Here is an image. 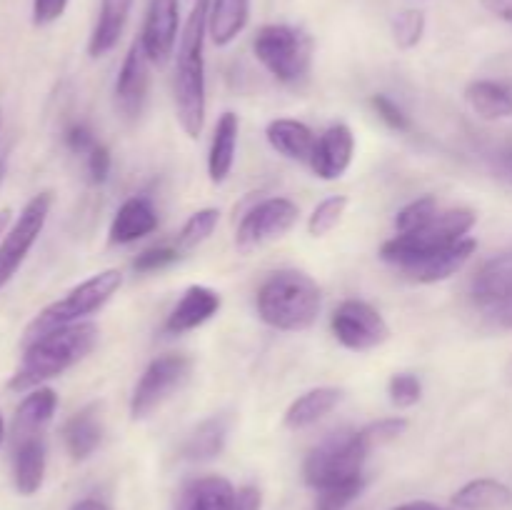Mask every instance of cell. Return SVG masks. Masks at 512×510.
Segmentation results:
<instances>
[{
    "label": "cell",
    "instance_id": "33",
    "mask_svg": "<svg viewBox=\"0 0 512 510\" xmlns=\"http://www.w3.org/2000/svg\"><path fill=\"white\" fill-rule=\"evenodd\" d=\"M345 208H348V198H345V195H330V198H325L308 218V233L313 235V238L328 235L330 230L343 220Z\"/></svg>",
    "mask_w": 512,
    "mask_h": 510
},
{
    "label": "cell",
    "instance_id": "35",
    "mask_svg": "<svg viewBox=\"0 0 512 510\" xmlns=\"http://www.w3.org/2000/svg\"><path fill=\"white\" fill-rule=\"evenodd\" d=\"M438 210V200H435L433 195H423V198L413 200V203H408L400 210L398 218H395V228H398V233H408V230L428 223Z\"/></svg>",
    "mask_w": 512,
    "mask_h": 510
},
{
    "label": "cell",
    "instance_id": "43",
    "mask_svg": "<svg viewBox=\"0 0 512 510\" xmlns=\"http://www.w3.org/2000/svg\"><path fill=\"white\" fill-rule=\"evenodd\" d=\"M263 508V495L255 485H243V488L235 493L233 510H260Z\"/></svg>",
    "mask_w": 512,
    "mask_h": 510
},
{
    "label": "cell",
    "instance_id": "45",
    "mask_svg": "<svg viewBox=\"0 0 512 510\" xmlns=\"http://www.w3.org/2000/svg\"><path fill=\"white\" fill-rule=\"evenodd\" d=\"M70 510H110V508L103 503V500L85 498V500H78V503H75Z\"/></svg>",
    "mask_w": 512,
    "mask_h": 510
},
{
    "label": "cell",
    "instance_id": "6",
    "mask_svg": "<svg viewBox=\"0 0 512 510\" xmlns=\"http://www.w3.org/2000/svg\"><path fill=\"white\" fill-rule=\"evenodd\" d=\"M370 448L363 430H350V433H335L315 445L308 453L303 465L305 483L315 490L333 488V485L350 483V480L363 478V465Z\"/></svg>",
    "mask_w": 512,
    "mask_h": 510
},
{
    "label": "cell",
    "instance_id": "5",
    "mask_svg": "<svg viewBox=\"0 0 512 510\" xmlns=\"http://www.w3.org/2000/svg\"><path fill=\"white\" fill-rule=\"evenodd\" d=\"M120 285H123V273L115 268H108L103 270V273H95L93 278L83 280V283L75 285L73 290H68L63 298L50 303L48 308H43L35 315L33 323L25 328L23 345L40 338V335L50 333V330L83 323V318L98 313V310L118 293Z\"/></svg>",
    "mask_w": 512,
    "mask_h": 510
},
{
    "label": "cell",
    "instance_id": "36",
    "mask_svg": "<svg viewBox=\"0 0 512 510\" xmlns=\"http://www.w3.org/2000/svg\"><path fill=\"white\" fill-rule=\"evenodd\" d=\"M388 395L398 408H413L423 398V383L413 373H395L388 383Z\"/></svg>",
    "mask_w": 512,
    "mask_h": 510
},
{
    "label": "cell",
    "instance_id": "26",
    "mask_svg": "<svg viewBox=\"0 0 512 510\" xmlns=\"http://www.w3.org/2000/svg\"><path fill=\"white\" fill-rule=\"evenodd\" d=\"M250 20V0H210L208 35L218 48L233 43Z\"/></svg>",
    "mask_w": 512,
    "mask_h": 510
},
{
    "label": "cell",
    "instance_id": "8",
    "mask_svg": "<svg viewBox=\"0 0 512 510\" xmlns=\"http://www.w3.org/2000/svg\"><path fill=\"white\" fill-rule=\"evenodd\" d=\"M50 208H53V193H38L23 205L20 215L10 230L0 238V290L15 278L20 265L25 263L28 253L33 250L35 240L43 233L48 223Z\"/></svg>",
    "mask_w": 512,
    "mask_h": 510
},
{
    "label": "cell",
    "instance_id": "2",
    "mask_svg": "<svg viewBox=\"0 0 512 510\" xmlns=\"http://www.w3.org/2000/svg\"><path fill=\"white\" fill-rule=\"evenodd\" d=\"M98 335V325L83 320V323L65 325V328L50 330V333L30 340L25 345L20 365L10 375L8 388L15 393H30L48 380L58 378L60 373L80 363L85 355L93 353Z\"/></svg>",
    "mask_w": 512,
    "mask_h": 510
},
{
    "label": "cell",
    "instance_id": "1",
    "mask_svg": "<svg viewBox=\"0 0 512 510\" xmlns=\"http://www.w3.org/2000/svg\"><path fill=\"white\" fill-rule=\"evenodd\" d=\"M208 8L210 0H195L188 20L183 25L175 60V110L180 128L188 138H198L205 125V38H208Z\"/></svg>",
    "mask_w": 512,
    "mask_h": 510
},
{
    "label": "cell",
    "instance_id": "18",
    "mask_svg": "<svg viewBox=\"0 0 512 510\" xmlns=\"http://www.w3.org/2000/svg\"><path fill=\"white\" fill-rule=\"evenodd\" d=\"M13 448V483L20 495L38 493L45 480L48 468V448H45L43 435L23 438L10 443Z\"/></svg>",
    "mask_w": 512,
    "mask_h": 510
},
{
    "label": "cell",
    "instance_id": "20",
    "mask_svg": "<svg viewBox=\"0 0 512 510\" xmlns=\"http://www.w3.org/2000/svg\"><path fill=\"white\" fill-rule=\"evenodd\" d=\"M55 408H58V395L53 388H35L20 400L15 408L13 423H10V443L23 438H33V435H43L45 425L53 420Z\"/></svg>",
    "mask_w": 512,
    "mask_h": 510
},
{
    "label": "cell",
    "instance_id": "48",
    "mask_svg": "<svg viewBox=\"0 0 512 510\" xmlns=\"http://www.w3.org/2000/svg\"><path fill=\"white\" fill-rule=\"evenodd\" d=\"M3 440H5V420L3 415H0V445H3Z\"/></svg>",
    "mask_w": 512,
    "mask_h": 510
},
{
    "label": "cell",
    "instance_id": "11",
    "mask_svg": "<svg viewBox=\"0 0 512 510\" xmlns=\"http://www.w3.org/2000/svg\"><path fill=\"white\" fill-rule=\"evenodd\" d=\"M300 208L288 198H268L250 208L245 218L240 220L238 235H235V245L240 253H250V250L260 248V245L270 243V240L283 238L293 225L298 223Z\"/></svg>",
    "mask_w": 512,
    "mask_h": 510
},
{
    "label": "cell",
    "instance_id": "49",
    "mask_svg": "<svg viewBox=\"0 0 512 510\" xmlns=\"http://www.w3.org/2000/svg\"><path fill=\"white\" fill-rule=\"evenodd\" d=\"M3 170H5V165H3V160H0V178H3Z\"/></svg>",
    "mask_w": 512,
    "mask_h": 510
},
{
    "label": "cell",
    "instance_id": "46",
    "mask_svg": "<svg viewBox=\"0 0 512 510\" xmlns=\"http://www.w3.org/2000/svg\"><path fill=\"white\" fill-rule=\"evenodd\" d=\"M395 510H443V508H438V505H433V503H425V500H418V503L398 505Z\"/></svg>",
    "mask_w": 512,
    "mask_h": 510
},
{
    "label": "cell",
    "instance_id": "16",
    "mask_svg": "<svg viewBox=\"0 0 512 510\" xmlns=\"http://www.w3.org/2000/svg\"><path fill=\"white\" fill-rule=\"evenodd\" d=\"M223 300L208 285H190L183 293V298L178 300L173 310H170L168 320H165V333L170 335H183L188 330L200 328L203 323H208L215 313L220 310Z\"/></svg>",
    "mask_w": 512,
    "mask_h": 510
},
{
    "label": "cell",
    "instance_id": "17",
    "mask_svg": "<svg viewBox=\"0 0 512 510\" xmlns=\"http://www.w3.org/2000/svg\"><path fill=\"white\" fill-rule=\"evenodd\" d=\"M103 408L100 403H90L80 408L63 425V443L65 450L73 460H88L103 443Z\"/></svg>",
    "mask_w": 512,
    "mask_h": 510
},
{
    "label": "cell",
    "instance_id": "9",
    "mask_svg": "<svg viewBox=\"0 0 512 510\" xmlns=\"http://www.w3.org/2000/svg\"><path fill=\"white\" fill-rule=\"evenodd\" d=\"M190 370H193V360L188 355L168 353L155 358L143 370L140 380L135 383L133 395H130V415H133V420L148 418L153 410H158L175 390L188 383Z\"/></svg>",
    "mask_w": 512,
    "mask_h": 510
},
{
    "label": "cell",
    "instance_id": "24",
    "mask_svg": "<svg viewBox=\"0 0 512 510\" xmlns=\"http://www.w3.org/2000/svg\"><path fill=\"white\" fill-rule=\"evenodd\" d=\"M238 135H240V120L235 113H223L215 125L213 143H210L208 155V173L213 183H225L233 170L235 150H238Z\"/></svg>",
    "mask_w": 512,
    "mask_h": 510
},
{
    "label": "cell",
    "instance_id": "27",
    "mask_svg": "<svg viewBox=\"0 0 512 510\" xmlns=\"http://www.w3.org/2000/svg\"><path fill=\"white\" fill-rule=\"evenodd\" d=\"M473 298L480 305L512 298V250L490 258L473 278Z\"/></svg>",
    "mask_w": 512,
    "mask_h": 510
},
{
    "label": "cell",
    "instance_id": "47",
    "mask_svg": "<svg viewBox=\"0 0 512 510\" xmlns=\"http://www.w3.org/2000/svg\"><path fill=\"white\" fill-rule=\"evenodd\" d=\"M10 223V210H0V238L5 235V228H8Z\"/></svg>",
    "mask_w": 512,
    "mask_h": 510
},
{
    "label": "cell",
    "instance_id": "13",
    "mask_svg": "<svg viewBox=\"0 0 512 510\" xmlns=\"http://www.w3.org/2000/svg\"><path fill=\"white\" fill-rule=\"evenodd\" d=\"M148 55H145L140 38L133 40L123 65H120L118 80H115V105L128 120H135L143 115L145 103H148L150 90V73H148Z\"/></svg>",
    "mask_w": 512,
    "mask_h": 510
},
{
    "label": "cell",
    "instance_id": "3",
    "mask_svg": "<svg viewBox=\"0 0 512 510\" xmlns=\"http://www.w3.org/2000/svg\"><path fill=\"white\" fill-rule=\"evenodd\" d=\"M320 303L323 298L318 283L303 270H278L258 290V313L263 323L285 333L313 328Z\"/></svg>",
    "mask_w": 512,
    "mask_h": 510
},
{
    "label": "cell",
    "instance_id": "14",
    "mask_svg": "<svg viewBox=\"0 0 512 510\" xmlns=\"http://www.w3.org/2000/svg\"><path fill=\"white\" fill-rule=\"evenodd\" d=\"M475 248H478V243L473 238H463L460 243L450 245V248L440 250V253L398 265V270L405 278L415 280V283H440V280H448L455 273H460L468 265V260L473 258Z\"/></svg>",
    "mask_w": 512,
    "mask_h": 510
},
{
    "label": "cell",
    "instance_id": "42",
    "mask_svg": "<svg viewBox=\"0 0 512 510\" xmlns=\"http://www.w3.org/2000/svg\"><path fill=\"white\" fill-rule=\"evenodd\" d=\"M65 145H68V148L73 150V153L88 155L90 150H93L95 145H98V140H95V135L90 133L88 125L75 123V125H70L68 133H65Z\"/></svg>",
    "mask_w": 512,
    "mask_h": 510
},
{
    "label": "cell",
    "instance_id": "28",
    "mask_svg": "<svg viewBox=\"0 0 512 510\" xmlns=\"http://www.w3.org/2000/svg\"><path fill=\"white\" fill-rule=\"evenodd\" d=\"M453 505L458 510H510L512 490L495 478L470 480L453 495Z\"/></svg>",
    "mask_w": 512,
    "mask_h": 510
},
{
    "label": "cell",
    "instance_id": "37",
    "mask_svg": "<svg viewBox=\"0 0 512 510\" xmlns=\"http://www.w3.org/2000/svg\"><path fill=\"white\" fill-rule=\"evenodd\" d=\"M180 253L183 250L175 245V248H170V245H158V248H150L145 250V253H140L138 258H135L133 268L138 270V273H155V270H163L168 268V265H173L175 260L180 258Z\"/></svg>",
    "mask_w": 512,
    "mask_h": 510
},
{
    "label": "cell",
    "instance_id": "15",
    "mask_svg": "<svg viewBox=\"0 0 512 510\" xmlns=\"http://www.w3.org/2000/svg\"><path fill=\"white\" fill-rule=\"evenodd\" d=\"M355 153V138L353 130L345 123H335L325 130L318 138L313 150V158H310V168L318 178L323 180H338L340 175H345V170L353 163Z\"/></svg>",
    "mask_w": 512,
    "mask_h": 510
},
{
    "label": "cell",
    "instance_id": "41",
    "mask_svg": "<svg viewBox=\"0 0 512 510\" xmlns=\"http://www.w3.org/2000/svg\"><path fill=\"white\" fill-rule=\"evenodd\" d=\"M65 8H68V0H33V23L38 28L55 23L63 18Z\"/></svg>",
    "mask_w": 512,
    "mask_h": 510
},
{
    "label": "cell",
    "instance_id": "30",
    "mask_svg": "<svg viewBox=\"0 0 512 510\" xmlns=\"http://www.w3.org/2000/svg\"><path fill=\"white\" fill-rule=\"evenodd\" d=\"M230 420L225 415H213V418L203 420L198 428L190 433L188 443H185L183 453L188 460H213L220 455L228 440Z\"/></svg>",
    "mask_w": 512,
    "mask_h": 510
},
{
    "label": "cell",
    "instance_id": "40",
    "mask_svg": "<svg viewBox=\"0 0 512 510\" xmlns=\"http://www.w3.org/2000/svg\"><path fill=\"white\" fill-rule=\"evenodd\" d=\"M85 165H88V175H90V183L100 185L108 180L110 175V153L105 145H95L88 155H85Z\"/></svg>",
    "mask_w": 512,
    "mask_h": 510
},
{
    "label": "cell",
    "instance_id": "19",
    "mask_svg": "<svg viewBox=\"0 0 512 510\" xmlns=\"http://www.w3.org/2000/svg\"><path fill=\"white\" fill-rule=\"evenodd\" d=\"M158 228V210L143 195L128 198L115 213L113 223H110L108 240L113 245H130L135 240L145 238Z\"/></svg>",
    "mask_w": 512,
    "mask_h": 510
},
{
    "label": "cell",
    "instance_id": "39",
    "mask_svg": "<svg viewBox=\"0 0 512 510\" xmlns=\"http://www.w3.org/2000/svg\"><path fill=\"white\" fill-rule=\"evenodd\" d=\"M405 428H408V420L405 418H385L378 420V423H370L368 428H363V435L368 438L370 445H380L403 435Z\"/></svg>",
    "mask_w": 512,
    "mask_h": 510
},
{
    "label": "cell",
    "instance_id": "21",
    "mask_svg": "<svg viewBox=\"0 0 512 510\" xmlns=\"http://www.w3.org/2000/svg\"><path fill=\"white\" fill-rule=\"evenodd\" d=\"M135 0H100V13L88 40L90 58H103L123 38Z\"/></svg>",
    "mask_w": 512,
    "mask_h": 510
},
{
    "label": "cell",
    "instance_id": "7",
    "mask_svg": "<svg viewBox=\"0 0 512 510\" xmlns=\"http://www.w3.org/2000/svg\"><path fill=\"white\" fill-rule=\"evenodd\" d=\"M313 38L290 23H268L255 33L253 53L280 83H298L313 65Z\"/></svg>",
    "mask_w": 512,
    "mask_h": 510
},
{
    "label": "cell",
    "instance_id": "12",
    "mask_svg": "<svg viewBox=\"0 0 512 510\" xmlns=\"http://www.w3.org/2000/svg\"><path fill=\"white\" fill-rule=\"evenodd\" d=\"M180 30V3L178 0H150L145 13L140 43L153 65H165L175 53Z\"/></svg>",
    "mask_w": 512,
    "mask_h": 510
},
{
    "label": "cell",
    "instance_id": "38",
    "mask_svg": "<svg viewBox=\"0 0 512 510\" xmlns=\"http://www.w3.org/2000/svg\"><path fill=\"white\" fill-rule=\"evenodd\" d=\"M370 105H373L375 113L380 115V120H385V123H388L393 130H400V133L410 130L408 115H405L403 108H400V105L395 103V100H390L388 95H383V93L373 95Z\"/></svg>",
    "mask_w": 512,
    "mask_h": 510
},
{
    "label": "cell",
    "instance_id": "32",
    "mask_svg": "<svg viewBox=\"0 0 512 510\" xmlns=\"http://www.w3.org/2000/svg\"><path fill=\"white\" fill-rule=\"evenodd\" d=\"M218 220H220V213L215 208H203V210H198V213L190 215L178 235V248L183 250V253L198 248L203 240H208L210 235H213Z\"/></svg>",
    "mask_w": 512,
    "mask_h": 510
},
{
    "label": "cell",
    "instance_id": "29",
    "mask_svg": "<svg viewBox=\"0 0 512 510\" xmlns=\"http://www.w3.org/2000/svg\"><path fill=\"white\" fill-rule=\"evenodd\" d=\"M465 100L483 120L512 118V93L495 80H473L465 88Z\"/></svg>",
    "mask_w": 512,
    "mask_h": 510
},
{
    "label": "cell",
    "instance_id": "4",
    "mask_svg": "<svg viewBox=\"0 0 512 510\" xmlns=\"http://www.w3.org/2000/svg\"><path fill=\"white\" fill-rule=\"evenodd\" d=\"M475 223H478V215L470 208L438 210L428 223L390 238L388 243L380 248V255H383L385 263L398 268V265L410 263V260L440 253V250L460 243L463 238H468V233L473 230Z\"/></svg>",
    "mask_w": 512,
    "mask_h": 510
},
{
    "label": "cell",
    "instance_id": "10",
    "mask_svg": "<svg viewBox=\"0 0 512 510\" xmlns=\"http://www.w3.org/2000/svg\"><path fill=\"white\" fill-rule=\"evenodd\" d=\"M333 335L348 350L363 353L383 345L390 338V328L383 315L365 300H345L335 308L330 320Z\"/></svg>",
    "mask_w": 512,
    "mask_h": 510
},
{
    "label": "cell",
    "instance_id": "31",
    "mask_svg": "<svg viewBox=\"0 0 512 510\" xmlns=\"http://www.w3.org/2000/svg\"><path fill=\"white\" fill-rule=\"evenodd\" d=\"M425 28H428V18L420 8H405L395 13L393 23H390V33L398 48L413 50L423 40Z\"/></svg>",
    "mask_w": 512,
    "mask_h": 510
},
{
    "label": "cell",
    "instance_id": "44",
    "mask_svg": "<svg viewBox=\"0 0 512 510\" xmlns=\"http://www.w3.org/2000/svg\"><path fill=\"white\" fill-rule=\"evenodd\" d=\"M485 313H488L490 320L500 325V328H508L512 330V298L498 300V303H490L485 305Z\"/></svg>",
    "mask_w": 512,
    "mask_h": 510
},
{
    "label": "cell",
    "instance_id": "34",
    "mask_svg": "<svg viewBox=\"0 0 512 510\" xmlns=\"http://www.w3.org/2000/svg\"><path fill=\"white\" fill-rule=\"evenodd\" d=\"M365 480H350V483L333 485V488L318 490V500H315V510H343L363 493Z\"/></svg>",
    "mask_w": 512,
    "mask_h": 510
},
{
    "label": "cell",
    "instance_id": "22",
    "mask_svg": "<svg viewBox=\"0 0 512 510\" xmlns=\"http://www.w3.org/2000/svg\"><path fill=\"white\" fill-rule=\"evenodd\" d=\"M235 493L238 490L230 485V480L220 475H205V478L190 480L180 490L175 510H233Z\"/></svg>",
    "mask_w": 512,
    "mask_h": 510
},
{
    "label": "cell",
    "instance_id": "23",
    "mask_svg": "<svg viewBox=\"0 0 512 510\" xmlns=\"http://www.w3.org/2000/svg\"><path fill=\"white\" fill-rule=\"evenodd\" d=\"M265 135H268V143L273 145V150H278L280 155L290 160H303V163H310L315 143H318L313 130L293 118H278L268 123Z\"/></svg>",
    "mask_w": 512,
    "mask_h": 510
},
{
    "label": "cell",
    "instance_id": "25",
    "mask_svg": "<svg viewBox=\"0 0 512 510\" xmlns=\"http://www.w3.org/2000/svg\"><path fill=\"white\" fill-rule=\"evenodd\" d=\"M343 400V390L333 388V385H323V388H313L308 393L293 400V405L285 413V425L290 430H303L323 420L325 415L333 413L338 403Z\"/></svg>",
    "mask_w": 512,
    "mask_h": 510
}]
</instances>
